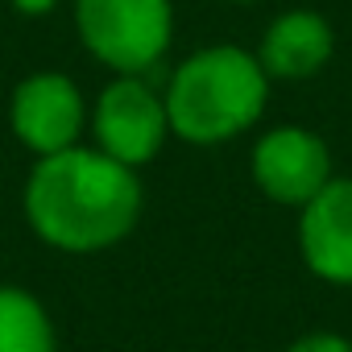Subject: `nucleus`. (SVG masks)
I'll list each match as a JSON object with an SVG mask.
<instances>
[{
	"instance_id": "nucleus-1",
	"label": "nucleus",
	"mask_w": 352,
	"mask_h": 352,
	"mask_svg": "<svg viewBox=\"0 0 352 352\" xmlns=\"http://www.w3.org/2000/svg\"><path fill=\"white\" fill-rule=\"evenodd\" d=\"M25 216L46 245L100 253L124 241L141 216L137 170L83 145L46 153L25 183Z\"/></svg>"
},
{
	"instance_id": "nucleus-2",
	"label": "nucleus",
	"mask_w": 352,
	"mask_h": 352,
	"mask_svg": "<svg viewBox=\"0 0 352 352\" xmlns=\"http://www.w3.org/2000/svg\"><path fill=\"white\" fill-rule=\"evenodd\" d=\"M270 75L257 54L236 46H212L191 54L166 87L170 133L191 145H224L257 124L265 108Z\"/></svg>"
},
{
	"instance_id": "nucleus-3",
	"label": "nucleus",
	"mask_w": 352,
	"mask_h": 352,
	"mask_svg": "<svg viewBox=\"0 0 352 352\" xmlns=\"http://www.w3.org/2000/svg\"><path fill=\"white\" fill-rule=\"evenodd\" d=\"M83 46L116 75H145L162 63L174 13L170 0H75Z\"/></svg>"
},
{
	"instance_id": "nucleus-4",
	"label": "nucleus",
	"mask_w": 352,
	"mask_h": 352,
	"mask_svg": "<svg viewBox=\"0 0 352 352\" xmlns=\"http://www.w3.org/2000/svg\"><path fill=\"white\" fill-rule=\"evenodd\" d=\"M91 129H96V149H104L108 157L137 170L162 149V141L170 133L166 100L141 75H120L116 83L104 87Z\"/></svg>"
},
{
	"instance_id": "nucleus-5",
	"label": "nucleus",
	"mask_w": 352,
	"mask_h": 352,
	"mask_svg": "<svg viewBox=\"0 0 352 352\" xmlns=\"http://www.w3.org/2000/svg\"><path fill=\"white\" fill-rule=\"evenodd\" d=\"M253 183L274 204L302 208L311 195H319L331 183V153L323 137L298 124L270 129L253 145Z\"/></svg>"
},
{
	"instance_id": "nucleus-6",
	"label": "nucleus",
	"mask_w": 352,
	"mask_h": 352,
	"mask_svg": "<svg viewBox=\"0 0 352 352\" xmlns=\"http://www.w3.org/2000/svg\"><path fill=\"white\" fill-rule=\"evenodd\" d=\"M13 133L38 157L79 145V133H83L79 87L58 71H42V75L21 79L13 91Z\"/></svg>"
},
{
	"instance_id": "nucleus-7",
	"label": "nucleus",
	"mask_w": 352,
	"mask_h": 352,
	"mask_svg": "<svg viewBox=\"0 0 352 352\" xmlns=\"http://www.w3.org/2000/svg\"><path fill=\"white\" fill-rule=\"evenodd\" d=\"M298 249L315 278L352 286V179H331L302 204Z\"/></svg>"
},
{
	"instance_id": "nucleus-8",
	"label": "nucleus",
	"mask_w": 352,
	"mask_h": 352,
	"mask_svg": "<svg viewBox=\"0 0 352 352\" xmlns=\"http://www.w3.org/2000/svg\"><path fill=\"white\" fill-rule=\"evenodd\" d=\"M331 46H336L331 25L319 13L294 9V13H282L265 30L257 63L265 67L270 79H311L331 58Z\"/></svg>"
},
{
	"instance_id": "nucleus-9",
	"label": "nucleus",
	"mask_w": 352,
	"mask_h": 352,
	"mask_svg": "<svg viewBox=\"0 0 352 352\" xmlns=\"http://www.w3.org/2000/svg\"><path fill=\"white\" fill-rule=\"evenodd\" d=\"M54 323L46 307L21 290L0 286V352H54Z\"/></svg>"
},
{
	"instance_id": "nucleus-10",
	"label": "nucleus",
	"mask_w": 352,
	"mask_h": 352,
	"mask_svg": "<svg viewBox=\"0 0 352 352\" xmlns=\"http://www.w3.org/2000/svg\"><path fill=\"white\" fill-rule=\"evenodd\" d=\"M286 352H352V344L344 336H331V331H311V336L294 340Z\"/></svg>"
},
{
	"instance_id": "nucleus-11",
	"label": "nucleus",
	"mask_w": 352,
	"mask_h": 352,
	"mask_svg": "<svg viewBox=\"0 0 352 352\" xmlns=\"http://www.w3.org/2000/svg\"><path fill=\"white\" fill-rule=\"evenodd\" d=\"M13 5H17V13H25V17H46L58 0H13Z\"/></svg>"
}]
</instances>
